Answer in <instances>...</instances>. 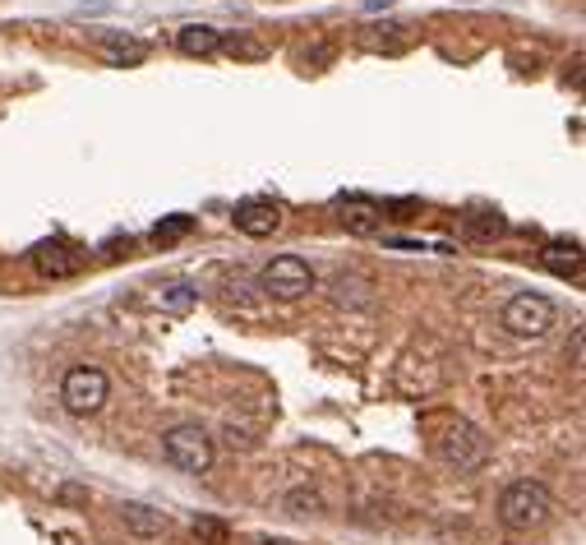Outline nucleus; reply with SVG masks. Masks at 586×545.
Wrapping results in <instances>:
<instances>
[{
	"instance_id": "4468645a",
	"label": "nucleus",
	"mask_w": 586,
	"mask_h": 545,
	"mask_svg": "<svg viewBox=\"0 0 586 545\" xmlns=\"http://www.w3.org/2000/svg\"><path fill=\"white\" fill-rule=\"evenodd\" d=\"M194 536L204 545H227L231 541V527L227 522H217V518H194Z\"/></svg>"
},
{
	"instance_id": "423d86ee",
	"label": "nucleus",
	"mask_w": 586,
	"mask_h": 545,
	"mask_svg": "<svg viewBox=\"0 0 586 545\" xmlns=\"http://www.w3.org/2000/svg\"><path fill=\"white\" fill-rule=\"evenodd\" d=\"M259 282H264V291L273 296V301H300V296L314 287V268L300 255H277L273 264L264 268V278Z\"/></svg>"
},
{
	"instance_id": "f03ea898",
	"label": "nucleus",
	"mask_w": 586,
	"mask_h": 545,
	"mask_svg": "<svg viewBox=\"0 0 586 545\" xmlns=\"http://www.w3.org/2000/svg\"><path fill=\"white\" fill-rule=\"evenodd\" d=\"M559 319L550 296H540V291H517L513 301L503 305V328L517 333V338H545Z\"/></svg>"
},
{
	"instance_id": "1a4fd4ad",
	"label": "nucleus",
	"mask_w": 586,
	"mask_h": 545,
	"mask_svg": "<svg viewBox=\"0 0 586 545\" xmlns=\"http://www.w3.org/2000/svg\"><path fill=\"white\" fill-rule=\"evenodd\" d=\"M540 268H550L554 278H577L582 273V245L577 241H550L540 250Z\"/></svg>"
},
{
	"instance_id": "f257e3e1",
	"label": "nucleus",
	"mask_w": 586,
	"mask_h": 545,
	"mask_svg": "<svg viewBox=\"0 0 586 545\" xmlns=\"http://www.w3.org/2000/svg\"><path fill=\"white\" fill-rule=\"evenodd\" d=\"M554 513V495L545 481H513L499 495V522L508 532H536Z\"/></svg>"
},
{
	"instance_id": "39448f33",
	"label": "nucleus",
	"mask_w": 586,
	"mask_h": 545,
	"mask_svg": "<svg viewBox=\"0 0 586 545\" xmlns=\"http://www.w3.org/2000/svg\"><path fill=\"white\" fill-rule=\"evenodd\" d=\"M439 458L448 462V467H457V472H471V467H480V462L490 458V439L480 435L476 425H467V421H457V425H448L439 435Z\"/></svg>"
},
{
	"instance_id": "9d476101",
	"label": "nucleus",
	"mask_w": 586,
	"mask_h": 545,
	"mask_svg": "<svg viewBox=\"0 0 586 545\" xmlns=\"http://www.w3.org/2000/svg\"><path fill=\"white\" fill-rule=\"evenodd\" d=\"M176 47L185 51V56H213V51L222 47V33L208 24H185L176 33Z\"/></svg>"
},
{
	"instance_id": "2eb2a0df",
	"label": "nucleus",
	"mask_w": 586,
	"mask_h": 545,
	"mask_svg": "<svg viewBox=\"0 0 586 545\" xmlns=\"http://www.w3.org/2000/svg\"><path fill=\"white\" fill-rule=\"evenodd\" d=\"M162 305H167V310H190V305H194V287H185V282L167 287V291H162Z\"/></svg>"
},
{
	"instance_id": "0eeeda50",
	"label": "nucleus",
	"mask_w": 586,
	"mask_h": 545,
	"mask_svg": "<svg viewBox=\"0 0 586 545\" xmlns=\"http://www.w3.org/2000/svg\"><path fill=\"white\" fill-rule=\"evenodd\" d=\"M33 268L42 273V278H74V273L84 268V255H79L70 241L51 236V241H37L33 245Z\"/></svg>"
},
{
	"instance_id": "dca6fc26",
	"label": "nucleus",
	"mask_w": 586,
	"mask_h": 545,
	"mask_svg": "<svg viewBox=\"0 0 586 545\" xmlns=\"http://www.w3.org/2000/svg\"><path fill=\"white\" fill-rule=\"evenodd\" d=\"M499 231H503L499 213H480V218H471V236H499Z\"/></svg>"
},
{
	"instance_id": "20e7f679",
	"label": "nucleus",
	"mask_w": 586,
	"mask_h": 545,
	"mask_svg": "<svg viewBox=\"0 0 586 545\" xmlns=\"http://www.w3.org/2000/svg\"><path fill=\"white\" fill-rule=\"evenodd\" d=\"M107 393H111V384L97 365H74L70 375H65V384H60V402L74 416H93L107 402Z\"/></svg>"
},
{
	"instance_id": "6e6552de",
	"label": "nucleus",
	"mask_w": 586,
	"mask_h": 545,
	"mask_svg": "<svg viewBox=\"0 0 586 545\" xmlns=\"http://www.w3.org/2000/svg\"><path fill=\"white\" fill-rule=\"evenodd\" d=\"M231 222H236V231L259 241V236H273L282 227V204H273V199H245V204H236Z\"/></svg>"
},
{
	"instance_id": "7ed1b4c3",
	"label": "nucleus",
	"mask_w": 586,
	"mask_h": 545,
	"mask_svg": "<svg viewBox=\"0 0 586 545\" xmlns=\"http://www.w3.org/2000/svg\"><path fill=\"white\" fill-rule=\"evenodd\" d=\"M162 453H167L171 467L199 476L213 467V435H208L204 425H176V430H167V439H162Z\"/></svg>"
},
{
	"instance_id": "f8f14e48",
	"label": "nucleus",
	"mask_w": 586,
	"mask_h": 545,
	"mask_svg": "<svg viewBox=\"0 0 586 545\" xmlns=\"http://www.w3.org/2000/svg\"><path fill=\"white\" fill-rule=\"evenodd\" d=\"M342 222H347L356 236H370V231H379L383 213H374V204H365V199H351V204H342Z\"/></svg>"
},
{
	"instance_id": "9b49d317",
	"label": "nucleus",
	"mask_w": 586,
	"mask_h": 545,
	"mask_svg": "<svg viewBox=\"0 0 586 545\" xmlns=\"http://www.w3.org/2000/svg\"><path fill=\"white\" fill-rule=\"evenodd\" d=\"M120 518H125V527H130L134 536H162L167 532V518L153 509H144V504H125L120 509Z\"/></svg>"
},
{
	"instance_id": "f3484780",
	"label": "nucleus",
	"mask_w": 586,
	"mask_h": 545,
	"mask_svg": "<svg viewBox=\"0 0 586 545\" xmlns=\"http://www.w3.org/2000/svg\"><path fill=\"white\" fill-rule=\"evenodd\" d=\"M365 5H370V10H379V5H393V0H365Z\"/></svg>"
},
{
	"instance_id": "ddd939ff",
	"label": "nucleus",
	"mask_w": 586,
	"mask_h": 545,
	"mask_svg": "<svg viewBox=\"0 0 586 545\" xmlns=\"http://www.w3.org/2000/svg\"><path fill=\"white\" fill-rule=\"evenodd\" d=\"M190 231H194V218H190V213H171V218H162V222L153 227V241H157V245H176V241H185Z\"/></svg>"
}]
</instances>
